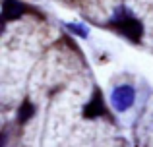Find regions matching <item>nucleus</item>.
<instances>
[{"label": "nucleus", "mask_w": 153, "mask_h": 147, "mask_svg": "<svg viewBox=\"0 0 153 147\" xmlns=\"http://www.w3.org/2000/svg\"><path fill=\"white\" fill-rule=\"evenodd\" d=\"M108 23H111L112 29H116L120 35L128 37L130 41H134V43H140V39H142V35H143L142 21H140V19H136L134 16L126 10V8L116 10L114 16H112V19Z\"/></svg>", "instance_id": "f257e3e1"}, {"label": "nucleus", "mask_w": 153, "mask_h": 147, "mask_svg": "<svg viewBox=\"0 0 153 147\" xmlns=\"http://www.w3.org/2000/svg\"><path fill=\"white\" fill-rule=\"evenodd\" d=\"M136 101V91L132 85H118L111 93V105L116 112H126Z\"/></svg>", "instance_id": "f03ea898"}, {"label": "nucleus", "mask_w": 153, "mask_h": 147, "mask_svg": "<svg viewBox=\"0 0 153 147\" xmlns=\"http://www.w3.org/2000/svg\"><path fill=\"white\" fill-rule=\"evenodd\" d=\"M27 12H33V10L29 6H25L23 2H19V0H4L2 2V21L4 23L14 21V19L22 18Z\"/></svg>", "instance_id": "7ed1b4c3"}, {"label": "nucleus", "mask_w": 153, "mask_h": 147, "mask_svg": "<svg viewBox=\"0 0 153 147\" xmlns=\"http://www.w3.org/2000/svg\"><path fill=\"white\" fill-rule=\"evenodd\" d=\"M83 116L85 118H99V116H107V106H105V99L103 93L99 89H95L91 101L83 106Z\"/></svg>", "instance_id": "20e7f679"}, {"label": "nucleus", "mask_w": 153, "mask_h": 147, "mask_svg": "<svg viewBox=\"0 0 153 147\" xmlns=\"http://www.w3.org/2000/svg\"><path fill=\"white\" fill-rule=\"evenodd\" d=\"M33 112H35V106L31 105L29 101H23V105L19 106V110H18V114H19V116H18L19 124H25V122L33 116Z\"/></svg>", "instance_id": "39448f33"}, {"label": "nucleus", "mask_w": 153, "mask_h": 147, "mask_svg": "<svg viewBox=\"0 0 153 147\" xmlns=\"http://www.w3.org/2000/svg\"><path fill=\"white\" fill-rule=\"evenodd\" d=\"M66 27L72 31V33L79 35V37H87V35H89V29H87L85 25H79V23H68Z\"/></svg>", "instance_id": "423d86ee"}]
</instances>
